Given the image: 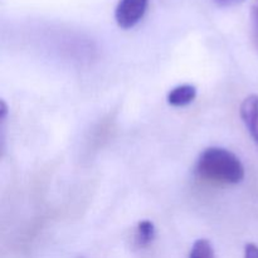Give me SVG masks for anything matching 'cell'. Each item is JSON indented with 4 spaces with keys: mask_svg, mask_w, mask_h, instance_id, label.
<instances>
[{
    "mask_svg": "<svg viewBox=\"0 0 258 258\" xmlns=\"http://www.w3.org/2000/svg\"><path fill=\"white\" fill-rule=\"evenodd\" d=\"M243 2L244 0H214V3H216V4L221 8L236 7V5L241 4V3H243Z\"/></svg>",
    "mask_w": 258,
    "mask_h": 258,
    "instance_id": "obj_8",
    "label": "cell"
},
{
    "mask_svg": "<svg viewBox=\"0 0 258 258\" xmlns=\"http://www.w3.org/2000/svg\"><path fill=\"white\" fill-rule=\"evenodd\" d=\"M251 15H252V23H253L254 30H256V33L258 35V5L257 7L252 8Z\"/></svg>",
    "mask_w": 258,
    "mask_h": 258,
    "instance_id": "obj_9",
    "label": "cell"
},
{
    "mask_svg": "<svg viewBox=\"0 0 258 258\" xmlns=\"http://www.w3.org/2000/svg\"><path fill=\"white\" fill-rule=\"evenodd\" d=\"M244 258H258V246L254 243H247L244 247Z\"/></svg>",
    "mask_w": 258,
    "mask_h": 258,
    "instance_id": "obj_7",
    "label": "cell"
},
{
    "mask_svg": "<svg viewBox=\"0 0 258 258\" xmlns=\"http://www.w3.org/2000/svg\"><path fill=\"white\" fill-rule=\"evenodd\" d=\"M149 0H120L115 9V20L121 29H131L144 18Z\"/></svg>",
    "mask_w": 258,
    "mask_h": 258,
    "instance_id": "obj_2",
    "label": "cell"
},
{
    "mask_svg": "<svg viewBox=\"0 0 258 258\" xmlns=\"http://www.w3.org/2000/svg\"><path fill=\"white\" fill-rule=\"evenodd\" d=\"M155 238V226L150 221L139 222L136 228V243L139 247H148Z\"/></svg>",
    "mask_w": 258,
    "mask_h": 258,
    "instance_id": "obj_5",
    "label": "cell"
},
{
    "mask_svg": "<svg viewBox=\"0 0 258 258\" xmlns=\"http://www.w3.org/2000/svg\"><path fill=\"white\" fill-rule=\"evenodd\" d=\"M188 258H217L213 246L206 238L197 239L190 249Z\"/></svg>",
    "mask_w": 258,
    "mask_h": 258,
    "instance_id": "obj_6",
    "label": "cell"
},
{
    "mask_svg": "<svg viewBox=\"0 0 258 258\" xmlns=\"http://www.w3.org/2000/svg\"><path fill=\"white\" fill-rule=\"evenodd\" d=\"M242 122L258 148V95H249L243 100L239 108Z\"/></svg>",
    "mask_w": 258,
    "mask_h": 258,
    "instance_id": "obj_3",
    "label": "cell"
},
{
    "mask_svg": "<svg viewBox=\"0 0 258 258\" xmlns=\"http://www.w3.org/2000/svg\"><path fill=\"white\" fill-rule=\"evenodd\" d=\"M196 171L204 180L222 185H234L244 179V166L238 156L219 146L206 149L199 155Z\"/></svg>",
    "mask_w": 258,
    "mask_h": 258,
    "instance_id": "obj_1",
    "label": "cell"
},
{
    "mask_svg": "<svg viewBox=\"0 0 258 258\" xmlns=\"http://www.w3.org/2000/svg\"><path fill=\"white\" fill-rule=\"evenodd\" d=\"M197 87L194 85H189V83H184V85H179L170 90L168 93V103L173 107H185V106L190 105L197 97Z\"/></svg>",
    "mask_w": 258,
    "mask_h": 258,
    "instance_id": "obj_4",
    "label": "cell"
}]
</instances>
